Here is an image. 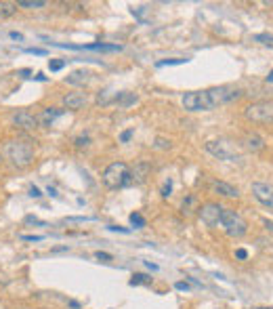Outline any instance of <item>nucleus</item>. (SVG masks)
Wrapping results in <instances>:
<instances>
[{
    "label": "nucleus",
    "instance_id": "a211bd4d",
    "mask_svg": "<svg viewBox=\"0 0 273 309\" xmlns=\"http://www.w3.org/2000/svg\"><path fill=\"white\" fill-rule=\"evenodd\" d=\"M17 7L19 9H44L47 3H44V0H19Z\"/></svg>",
    "mask_w": 273,
    "mask_h": 309
},
{
    "label": "nucleus",
    "instance_id": "ddd939ff",
    "mask_svg": "<svg viewBox=\"0 0 273 309\" xmlns=\"http://www.w3.org/2000/svg\"><path fill=\"white\" fill-rule=\"evenodd\" d=\"M63 105L67 109H72V112H76V109H82L86 105V97L82 93H67L63 97Z\"/></svg>",
    "mask_w": 273,
    "mask_h": 309
},
{
    "label": "nucleus",
    "instance_id": "c9c22d12",
    "mask_svg": "<svg viewBox=\"0 0 273 309\" xmlns=\"http://www.w3.org/2000/svg\"><path fill=\"white\" fill-rule=\"evenodd\" d=\"M9 36H11V38H13V40H24V36H21V34H19V32H11V34H9Z\"/></svg>",
    "mask_w": 273,
    "mask_h": 309
},
{
    "label": "nucleus",
    "instance_id": "72a5a7b5",
    "mask_svg": "<svg viewBox=\"0 0 273 309\" xmlns=\"http://www.w3.org/2000/svg\"><path fill=\"white\" fill-rule=\"evenodd\" d=\"M30 196H32V198H40L42 194H40V189H38V187H30Z\"/></svg>",
    "mask_w": 273,
    "mask_h": 309
},
{
    "label": "nucleus",
    "instance_id": "f8f14e48",
    "mask_svg": "<svg viewBox=\"0 0 273 309\" xmlns=\"http://www.w3.org/2000/svg\"><path fill=\"white\" fill-rule=\"evenodd\" d=\"M212 191H217L219 196H223V198H240V189L238 187H233L231 183H225V181H215L212 183Z\"/></svg>",
    "mask_w": 273,
    "mask_h": 309
},
{
    "label": "nucleus",
    "instance_id": "f704fd0d",
    "mask_svg": "<svg viewBox=\"0 0 273 309\" xmlns=\"http://www.w3.org/2000/svg\"><path fill=\"white\" fill-rule=\"evenodd\" d=\"M158 147H170V141H166V139H158Z\"/></svg>",
    "mask_w": 273,
    "mask_h": 309
},
{
    "label": "nucleus",
    "instance_id": "393cba45",
    "mask_svg": "<svg viewBox=\"0 0 273 309\" xmlns=\"http://www.w3.org/2000/svg\"><path fill=\"white\" fill-rule=\"evenodd\" d=\"M132 135H134V130H132V128H128V130H124L122 135H120V141H122V143H128V141L132 139Z\"/></svg>",
    "mask_w": 273,
    "mask_h": 309
},
{
    "label": "nucleus",
    "instance_id": "6ab92c4d",
    "mask_svg": "<svg viewBox=\"0 0 273 309\" xmlns=\"http://www.w3.org/2000/svg\"><path fill=\"white\" fill-rule=\"evenodd\" d=\"M151 282V278L147 276V274H132V278H130V286H139V284H149Z\"/></svg>",
    "mask_w": 273,
    "mask_h": 309
},
{
    "label": "nucleus",
    "instance_id": "7c9ffc66",
    "mask_svg": "<svg viewBox=\"0 0 273 309\" xmlns=\"http://www.w3.org/2000/svg\"><path fill=\"white\" fill-rule=\"evenodd\" d=\"M109 229H111V231H122V234H128V231H130V229L120 227V225H109Z\"/></svg>",
    "mask_w": 273,
    "mask_h": 309
},
{
    "label": "nucleus",
    "instance_id": "423d86ee",
    "mask_svg": "<svg viewBox=\"0 0 273 309\" xmlns=\"http://www.w3.org/2000/svg\"><path fill=\"white\" fill-rule=\"evenodd\" d=\"M246 120L255 124H273V99L271 101H255L244 109Z\"/></svg>",
    "mask_w": 273,
    "mask_h": 309
},
{
    "label": "nucleus",
    "instance_id": "6e6552de",
    "mask_svg": "<svg viewBox=\"0 0 273 309\" xmlns=\"http://www.w3.org/2000/svg\"><path fill=\"white\" fill-rule=\"evenodd\" d=\"M252 196L257 198V200H259L265 208L273 210V185H271V183L255 181V183H252Z\"/></svg>",
    "mask_w": 273,
    "mask_h": 309
},
{
    "label": "nucleus",
    "instance_id": "b1692460",
    "mask_svg": "<svg viewBox=\"0 0 273 309\" xmlns=\"http://www.w3.org/2000/svg\"><path fill=\"white\" fill-rule=\"evenodd\" d=\"M65 65V61H61V59H51L49 61V68H51V72H59L61 68Z\"/></svg>",
    "mask_w": 273,
    "mask_h": 309
},
{
    "label": "nucleus",
    "instance_id": "4468645a",
    "mask_svg": "<svg viewBox=\"0 0 273 309\" xmlns=\"http://www.w3.org/2000/svg\"><path fill=\"white\" fill-rule=\"evenodd\" d=\"M242 143H244V147L250 149V151H261V149H265V139H263L261 135H257V132H248V135H244Z\"/></svg>",
    "mask_w": 273,
    "mask_h": 309
},
{
    "label": "nucleus",
    "instance_id": "4be33fe9",
    "mask_svg": "<svg viewBox=\"0 0 273 309\" xmlns=\"http://www.w3.org/2000/svg\"><path fill=\"white\" fill-rule=\"evenodd\" d=\"M130 223H132L136 229H141V227H145V219H143L139 213H132V215H130Z\"/></svg>",
    "mask_w": 273,
    "mask_h": 309
},
{
    "label": "nucleus",
    "instance_id": "9d476101",
    "mask_svg": "<svg viewBox=\"0 0 273 309\" xmlns=\"http://www.w3.org/2000/svg\"><path fill=\"white\" fill-rule=\"evenodd\" d=\"M151 175V166L149 162H136L132 168H130V183L134 185H141L147 181V177Z\"/></svg>",
    "mask_w": 273,
    "mask_h": 309
},
{
    "label": "nucleus",
    "instance_id": "aec40b11",
    "mask_svg": "<svg viewBox=\"0 0 273 309\" xmlns=\"http://www.w3.org/2000/svg\"><path fill=\"white\" fill-rule=\"evenodd\" d=\"M193 204H196V198L189 196L187 200H183V210H181V213H183V215H191L193 210H198V208H193Z\"/></svg>",
    "mask_w": 273,
    "mask_h": 309
},
{
    "label": "nucleus",
    "instance_id": "7ed1b4c3",
    "mask_svg": "<svg viewBox=\"0 0 273 309\" xmlns=\"http://www.w3.org/2000/svg\"><path fill=\"white\" fill-rule=\"evenodd\" d=\"M103 185L109 187V189H118V187H124V185H130V168L126 162H111L103 175Z\"/></svg>",
    "mask_w": 273,
    "mask_h": 309
},
{
    "label": "nucleus",
    "instance_id": "ea45409f",
    "mask_svg": "<svg viewBox=\"0 0 273 309\" xmlns=\"http://www.w3.org/2000/svg\"><path fill=\"white\" fill-rule=\"evenodd\" d=\"M252 309H273V307H252Z\"/></svg>",
    "mask_w": 273,
    "mask_h": 309
},
{
    "label": "nucleus",
    "instance_id": "2eb2a0df",
    "mask_svg": "<svg viewBox=\"0 0 273 309\" xmlns=\"http://www.w3.org/2000/svg\"><path fill=\"white\" fill-rule=\"evenodd\" d=\"M113 101H116L120 107H128L130 103L136 101V95H132V93H118L116 97H113Z\"/></svg>",
    "mask_w": 273,
    "mask_h": 309
},
{
    "label": "nucleus",
    "instance_id": "58836bf2",
    "mask_svg": "<svg viewBox=\"0 0 273 309\" xmlns=\"http://www.w3.org/2000/svg\"><path fill=\"white\" fill-rule=\"evenodd\" d=\"M267 82H273V72H271V74L267 76Z\"/></svg>",
    "mask_w": 273,
    "mask_h": 309
},
{
    "label": "nucleus",
    "instance_id": "1a4fd4ad",
    "mask_svg": "<svg viewBox=\"0 0 273 309\" xmlns=\"http://www.w3.org/2000/svg\"><path fill=\"white\" fill-rule=\"evenodd\" d=\"M11 124L19 130H34L38 126V118L32 112H28V109H19V112L11 116Z\"/></svg>",
    "mask_w": 273,
    "mask_h": 309
},
{
    "label": "nucleus",
    "instance_id": "dca6fc26",
    "mask_svg": "<svg viewBox=\"0 0 273 309\" xmlns=\"http://www.w3.org/2000/svg\"><path fill=\"white\" fill-rule=\"evenodd\" d=\"M17 13V3H0V19L13 17Z\"/></svg>",
    "mask_w": 273,
    "mask_h": 309
},
{
    "label": "nucleus",
    "instance_id": "4c0bfd02",
    "mask_svg": "<svg viewBox=\"0 0 273 309\" xmlns=\"http://www.w3.org/2000/svg\"><path fill=\"white\" fill-rule=\"evenodd\" d=\"M145 265H147V267H149V269H153V272H155V269H158V265H153V263H151V261H145Z\"/></svg>",
    "mask_w": 273,
    "mask_h": 309
},
{
    "label": "nucleus",
    "instance_id": "412c9836",
    "mask_svg": "<svg viewBox=\"0 0 273 309\" xmlns=\"http://www.w3.org/2000/svg\"><path fill=\"white\" fill-rule=\"evenodd\" d=\"M255 40L261 42V44H265V47H271V49H273V34H257Z\"/></svg>",
    "mask_w": 273,
    "mask_h": 309
},
{
    "label": "nucleus",
    "instance_id": "20e7f679",
    "mask_svg": "<svg viewBox=\"0 0 273 309\" xmlns=\"http://www.w3.org/2000/svg\"><path fill=\"white\" fill-rule=\"evenodd\" d=\"M219 225L223 227V231L229 236V238H242V236L248 231L246 219H244L238 210H233V208H223V213H221V223H219Z\"/></svg>",
    "mask_w": 273,
    "mask_h": 309
},
{
    "label": "nucleus",
    "instance_id": "f03ea898",
    "mask_svg": "<svg viewBox=\"0 0 273 309\" xmlns=\"http://www.w3.org/2000/svg\"><path fill=\"white\" fill-rule=\"evenodd\" d=\"M5 158L15 166V168H26L34 162V141L30 137H17V139H9L5 143Z\"/></svg>",
    "mask_w": 273,
    "mask_h": 309
},
{
    "label": "nucleus",
    "instance_id": "bb28decb",
    "mask_svg": "<svg viewBox=\"0 0 273 309\" xmlns=\"http://www.w3.org/2000/svg\"><path fill=\"white\" fill-rule=\"evenodd\" d=\"M170 191H172V181L168 179V181L164 183V187H162V196H164V198H168V196H170Z\"/></svg>",
    "mask_w": 273,
    "mask_h": 309
},
{
    "label": "nucleus",
    "instance_id": "f257e3e1",
    "mask_svg": "<svg viewBox=\"0 0 273 309\" xmlns=\"http://www.w3.org/2000/svg\"><path fill=\"white\" fill-rule=\"evenodd\" d=\"M244 93L242 88L231 86V84H223V86H210L204 91H189L183 95V107L187 112H210L225 103H231L240 99Z\"/></svg>",
    "mask_w": 273,
    "mask_h": 309
},
{
    "label": "nucleus",
    "instance_id": "2f4dec72",
    "mask_svg": "<svg viewBox=\"0 0 273 309\" xmlns=\"http://www.w3.org/2000/svg\"><path fill=\"white\" fill-rule=\"evenodd\" d=\"M236 257H238V259H242V261H244V259H246V257H248V253H246V250H244V248H238V250H236Z\"/></svg>",
    "mask_w": 273,
    "mask_h": 309
},
{
    "label": "nucleus",
    "instance_id": "e433bc0d",
    "mask_svg": "<svg viewBox=\"0 0 273 309\" xmlns=\"http://www.w3.org/2000/svg\"><path fill=\"white\" fill-rule=\"evenodd\" d=\"M263 223L267 225V229H271V231H273V221H269V219H263Z\"/></svg>",
    "mask_w": 273,
    "mask_h": 309
},
{
    "label": "nucleus",
    "instance_id": "473e14b6",
    "mask_svg": "<svg viewBox=\"0 0 273 309\" xmlns=\"http://www.w3.org/2000/svg\"><path fill=\"white\" fill-rule=\"evenodd\" d=\"M177 288L179 291H189V284L187 282H177Z\"/></svg>",
    "mask_w": 273,
    "mask_h": 309
},
{
    "label": "nucleus",
    "instance_id": "5701e85b",
    "mask_svg": "<svg viewBox=\"0 0 273 309\" xmlns=\"http://www.w3.org/2000/svg\"><path fill=\"white\" fill-rule=\"evenodd\" d=\"M88 143H90V137H88V135H80V137L74 139V145H76V147H86Z\"/></svg>",
    "mask_w": 273,
    "mask_h": 309
},
{
    "label": "nucleus",
    "instance_id": "c756f323",
    "mask_svg": "<svg viewBox=\"0 0 273 309\" xmlns=\"http://www.w3.org/2000/svg\"><path fill=\"white\" fill-rule=\"evenodd\" d=\"M26 53H32V55H47L44 49H26Z\"/></svg>",
    "mask_w": 273,
    "mask_h": 309
},
{
    "label": "nucleus",
    "instance_id": "a19ab883",
    "mask_svg": "<svg viewBox=\"0 0 273 309\" xmlns=\"http://www.w3.org/2000/svg\"><path fill=\"white\" fill-rule=\"evenodd\" d=\"M0 164H3V156H0Z\"/></svg>",
    "mask_w": 273,
    "mask_h": 309
},
{
    "label": "nucleus",
    "instance_id": "0eeeda50",
    "mask_svg": "<svg viewBox=\"0 0 273 309\" xmlns=\"http://www.w3.org/2000/svg\"><path fill=\"white\" fill-rule=\"evenodd\" d=\"M221 213H223V206L217 204V202H206V204H202V206L198 208L200 221H202V223L206 225V227H210V229L219 227V223H221Z\"/></svg>",
    "mask_w": 273,
    "mask_h": 309
},
{
    "label": "nucleus",
    "instance_id": "f3484780",
    "mask_svg": "<svg viewBox=\"0 0 273 309\" xmlns=\"http://www.w3.org/2000/svg\"><path fill=\"white\" fill-rule=\"evenodd\" d=\"M88 78H90V74H88V72L78 70V72H74L72 76H67V82H70V84H86V82H88Z\"/></svg>",
    "mask_w": 273,
    "mask_h": 309
},
{
    "label": "nucleus",
    "instance_id": "a878e982",
    "mask_svg": "<svg viewBox=\"0 0 273 309\" xmlns=\"http://www.w3.org/2000/svg\"><path fill=\"white\" fill-rule=\"evenodd\" d=\"M187 59H168V61H160L158 68H164V65H174V63H185Z\"/></svg>",
    "mask_w": 273,
    "mask_h": 309
},
{
    "label": "nucleus",
    "instance_id": "9b49d317",
    "mask_svg": "<svg viewBox=\"0 0 273 309\" xmlns=\"http://www.w3.org/2000/svg\"><path fill=\"white\" fill-rule=\"evenodd\" d=\"M63 112H65V109H59V107H47V109H42L40 116H36V118H38V126L51 128V126H53V122H55V120H57Z\"/></svg>",
    "mask_w": 273,
    "mask_h": 309
},
{
    "label": "nucleus",
    "instance_id": "c85d7f7f",
    "mask_svg": "<svg viewBox=\"0 0 273 309\" xmlns=\"http://www.w3.org/2000/svg\"><path fill=\"white\" fill-rule=\"evenodd\" d=\"M95 257H97L99 261H111V255H107V253H101V250H99Z\"/></svg>",
    "mask_w": 273,
    "mask_h": 309
},
{
    "label": "nucleus",
    "instance_id": "cd10ccee",
    "mask_svg": "<svg viewBox=\"0 0 273 309\" xmlns=\"http://www.w3.org/2000/svg\"><path fill=\"white\" fill-rule=\"evenodd\" d=\"M21 240H28V242H40V240H44V236H21Z\"/></svg>",
    "mask_w": 273,
    "mask_h": 309
},
{
    "label": "nucleus",
    "instance_id": "39448f33",
    "mask_svg": "<svg viewBox=\"0 0 273 309\" xmlns=\"http://www.w3.org/2000/svg\"><path fill=\"white\" fill-rule=\"evenodd\" d=\"M206 151L212 153L215 158L223 160V162H242V153L236 149L233 143L225 141V139H212L206 143Z\"/></svg>",
    "mask_w": 273,
    "mask_h": 309
}]
</instances>
